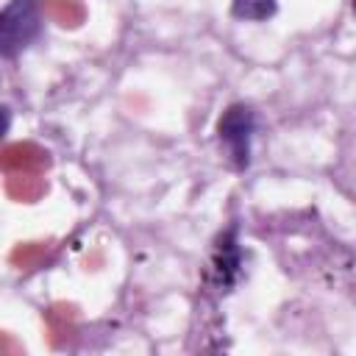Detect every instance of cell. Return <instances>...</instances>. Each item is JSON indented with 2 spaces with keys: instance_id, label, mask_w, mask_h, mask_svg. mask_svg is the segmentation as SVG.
<instances>
[{
  "instance_id": "6da1fadb",
  "label": "cell",
  "mask_w": 356,
  "mask_h": 356,
  "mask_svg": "<svg viewBox=\"0 0 356 356\" xmlns=\"http://www.w3.org/2000/svg\"><path fill=\"white\" fill-rule=\"evenodd\" d=\"M42 31L39 0H8L0 8V58L19 56Z\"/></svg>"
},
{
  "instance_id": "7a4b0ae2",
  "label": "cell",
  "mask_w": 356,
  "mask_h": 356,
  "mask_svg": "<svg viewBox=\"0 0 356 356\" xmlns=\"http://www.w3.org/2000/svg\"><path fill=\"white\" fill-rule=\"evenodd\" d=\"M256 134V111L245 103H234L222 111L217 122L220 145L225 147V156L236 170H245L250 164V142Z\"/></svg>"
},
{
  "instance_id": "3957f363",
  "label": "cell",
  "mask_w": 356,
  "mask_h": 356,
  "mask_svg": "<svg viewBox=\"0 0 356 356\" xmlns=\"http://www.w3.org/2000/svg\"><path fill=\"white\" fill-rule=\"evenodd\" d=\"M239 273H242V250H239L234 228H231L214 245V253L206 264V284L217 292H228L239 281Z\"/></svg>"
},
{
  "instance_id": "277c9868",
  "label": "cell",
  "mask_w": 356,
  "mask_h": 356,
  "mask_svg": "<svg viewBox=\"0 0 356 356\" xmlns=\"http://www.w3.org/2000/svg\"><path fill=\"white\" fill-rule=\"evenodd\" d=\"M275 0H231V14L242 22H264L275 14Z\"/></svg>"
},
{
  "instance_id": "5b68a950",
  "label": "cell",
  "mask_w": 356,
  "mask_h": 356,
  "mask_svg": "<svg viewBox=\"0 0 356 356\" xmlns=\"http://www.w3.org/2000/svg\"><path fill=\"white\" fill-rule=\"evenodd\" d=\"M8 128H11V111H8V106L0 103V139L8 134Z\"/></svg>"
}]
</instances>
